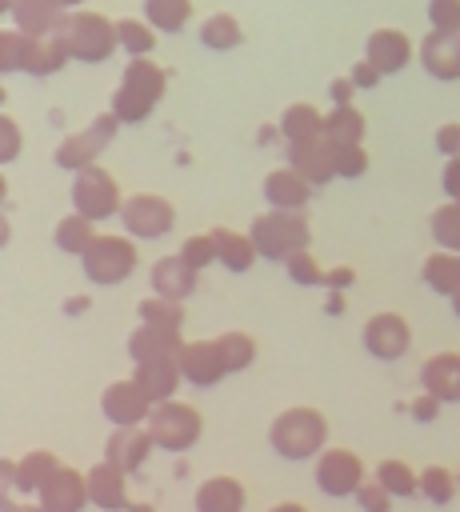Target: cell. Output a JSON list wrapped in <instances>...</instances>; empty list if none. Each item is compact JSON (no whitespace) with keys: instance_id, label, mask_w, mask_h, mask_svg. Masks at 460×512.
<instances>
[{"instance_id":"6","label":"cell","mask_w":460,"mask_h":512,"mask_svg":"<svg viewBox=\"0 0 460 512\" xmlns=\"http://www.w3.org/2000/svg\"><path fill=\"white\" fill-rule=\"evenodd\" d=\"M68 196H72V212L88 216L92 224H100L108 216H120V208H124V196H120L116 176L108 168H100V164L80 168L72 176V192Z\"/></svg>"},{"instance_id":"18","label":"cell","mask_w":460,"mask_h":512,"mask_svg":"<svg viewBox=\"0 0 460 512\" xmlns=\"http://www.w3.org/2000/svg\"><path fill=\"white\" fill-rule=\"evenodd\" d=\"M196 284H200V272L188 268V264L180 260V252L160 256V260L148 268V288H152L156 296H164V300H180V304H184V300L196 292Z\"/></svg>"},{"instance_id":"47","label":"cell","mask_w":460,"mask_h":512,"mask_svg":"<svg viewBox=\"0 0 460 512\" xmlns=\"http://www.w3.org/2000/svg\"><path fill=\"white\" fill-rule=\"evenodd\" d=\"M20 156V128L12 116H0V164H12Z\"/></svg>"},{"instance_id":"14","label":"cell","mask_w":460,"mask_h":512,"mask_svg":"<svg viewBox=\"0 0 460 512\" xmlns=\"http://www.w3.org/2000/svg\"><path fill=\"white\" fill-rule=\"evenodd\" d=\"M36 500L48 508V512H84L92 500H88V472H76L68 464H60L52 472V480L36 492Z\"/></svg>"},{"instance_id":"20","label":"cell","mask_w":460,"mask_h":512,"mask_svg":"<svg viewBox=\"0 0 460 512\" xmlns=\"http://www.w3.org/2000/svg\"><path fill=\"white\" fill-rule=\"evenodd\" d=\"M260 192H264L268 208H280V212H304L308 200H312V184H308L296 168H288V164H284V168H272V172L264 176Z\"/></svg>"},{"instance_id":"17","label":"cell","mask_w":460,"mask_h":512,"mask_svg":"<svg viewBox=\"0 0 460 512\" xmlns=\"http://www.w3.org/2000/svg\"><path fill=\"white\" fill-rule=\"evenodd\" d=\"M8 16H12V24H16L24 36L44 40V36L64 32L72 12H64L56 0H12V12H8Z\"/></svg>"},{"instance_id":"23","label":"cell","mask_w":460,"mask_h":512,"mask_svg":"<svg viewBox=\"0 0 460 512\" xmlns=\"http://www.w3.org/2000/svg\"><path fill=\"white\" fill-rule=\"evenodd\" d=\"M88 500L100 508V512H124L132 500H128V472H120L116 464L100 460L88 468Z\"/></svg>"},{"instance_id":"46","label":"cell","mask_w":460,"mask_h":512,"mask_svg":"<svg viewBox=\"0 0 460 512\" xmlns=\"http://www.w3.org/2000/svg\"><path fill=\"white\" fill-rule=\"evenodd\" d=\"M356 504L360 512H392V496L380 480H364V488L356 492Z\"/></svg>"},{"instance_id":"42","label":"cell","mask_w":460,"mask_h":512,"mask_svg":"<svg viewBox=\"0 0 460 512\" xmlns=\"http://www.w3.org/2000/svg\"><path fill=\"white\" fill-rule=\"evenodd\" d=\"M180 260L188 264V268H196V272H204L208 264H216V240H212V232H200V236H188L180 248Z\"/></svg>"},{"instance_id":"16","label":"cell","mask_w":460,"mask_h":512,"mask_svg":"<svg viewBox=\"0 0 460 512\" xmlns=\"http://www.w3.org/2000/svg\"><path fill=\"white\" fill-rule=\"evenodd\" d=\"M152 448H156V440H152V432L144 424L140 428H112L108 440H104V460L132 476L136 468H144V460L152 456Z\"/></svg>"},{"instance_id":"43","label":"cell","mask_w":460,"mask_h":512,"mask_svg":"<svg viewBox=\"0 0 460 512\" xmlns=\"http://www.w3.org/2000/svg\"><path fill=\"white\" fill-rule=\"evenodd\" d=\"M284 272H288V280H292L296 288H316V284H324V268L316 264L312 252H296V256H288V260H284Z\"/></svg>"},{"instance_id":"45","label":"cell","mask_w":460,"mask_h":512,"mask_svg":"<svg viewBox=\"0 0 460 512\" xmlns=\"http://www.w3.org/2000/svg\"><path fill=\"white\" fill-rule=\"evenodd\" d=\"M428 20L436 32H460V0H428Z\"/></svg>"},{"instance_id":"21","label":"cell","mask_w":460,"mask_h":512,"mask_svg":"<svg viewBox=\"0 0 460 512\" xmlns=\"http://www.w3.org/2000/svg\"><path fill=\"white\" fill-rule=\"evenodd\" d=\"M420 392L440 404H460V352H436L420 364Z\"/></svg>"},{"instance_id":"52","label":"cell","mask_w":460,"mask_h":512,"mask_svg":"<svg viewBox=\"0 0 460 512\" xmlns=\"http://www.w3.org/2000/svg\"><path fill=\"white\" fill-rule=\"evenodd\" d=\"M352 92H356L352 76H336V80L328 84V96H332V104H352Z\"/></svg>"},{"instance_id":"24","label":"cell","mask_w":460,"mask_h":512,"mask_svg":"<svg viewBox=\"0 0 460 512\" xmlns=\"http://www.w3.org/2000/svg\"><path fill=\"white\" fill-rule=\"evenodd\" d=\"M364 60H372L384 76L408 68L412 60V40L400 32V28H376L368 40H364Z\"/></svg>"},{"instance_id":"11","label":"cell","mask_w":460,"mask_h":512,"mask_svg":"<svg viewBox=\"0 0 460 512\" xmlns=\"http://www.w3.org/2000/svg\"><path fill=\"white\" fill-rule=\"evenodd\" d=\"M360 344H364V352H368L372 360L396 364V360H404L408 348H412V328H408V320H404L400 312H376V316L364 320Z\"/></svg>"},{"instance_id":"40","label":"cell","mask_w":460,"mask_h":512,"mask_svg":"<svg viewBox=\"0 0 460 512\" xmlns=\"http://www.w3.org/2000/svg\"><path fill=\"white\" fill-rule=\"evenodd\" d=\"M116 36H120V48H124L132 60H136V56H148L152 44H156V28H152L148 20H132V16L116 20Z\"/></svg>"},{"instance_id":"5","label":"cell","mask_w":460,"mask_h":512,"mask_svg":"<svg viewBox=\"0 0 460 512\" xmlns=\"http://www.w3.org/2000/svg\"><path fill=\"white\" fill-rule=\"evenodd\" d=\"M144 428L152 432L160 452H188L204 436V416L184 400H164V404H152Z\"/></svg>"},{"instance_id":"4","label":"cell","mask_w":460,"mask_h":512,"mask_svg":"<svg viewBox=\"0 0 460 512\" xmlns=\"http://www.w3.org/2000/svg\"><path fill=\"white\" fill-rule=\"evenodd\" d=\"M140 264L136 240L132 236H116V232H100L92 240V248L80 256V272L92 288H116L124 284Z\"/></svg>"},{"instance_id":"39","label":"cell","mask_w":460,"mask_h":512,"mask_svg":"<svg viewBox=\"0 0 460 512\" xmlns=\"http://www.w3.org/2000/svg\"><path fill=\"white\" fill-rule=\"evenodd\" d=\"M456 492H460V480H456L448 468H440V464L420 468V496H424L428 504H452Z\"/></svg>"},{"instance_id":"10","label":"cell","mask_w":460,"mask_h":512,"mask_svg":"<svg viewBox=\"0 0 460 512\" xmlns=\"http://www.w3.org/2000/svg\"><path fill=\"white\" fill-rule=\"evenodd\" d=\"M312 480L324 496L332 500H344V496H356L364 488V460L352 452V448H324L316 460H312Z\"/></svg>"},{"instance_id":"26","label":"cell","mask_w":460,"mask_h":512,"mask_svg":"<svg viewBox=\"0 0 460 512\" xmlns=\"http://www.w3.org/2000/svg\"><path fill=\"white\" fill-rule=\"evenodd\" d=\"M60 468V460L48 452V448H32V452H24L20 460H16V472H12V492H20V496H36L48 480H52V472Z\"/></svg>"},{"instance_id":"27","label":"cell","mask_w":460,"mask_h":512,"mask_svg":"<svg viewBox=\"0 0 460 512\" xmlns=\"http://www.w3.org/2000/svg\"><path fill=\"white\" fill-rule=\"evenodd\" d=\"M132 380L144 388V396L152 404H164V400H176V388L184 384L180 376V364L176 360H156V364H136Z\"/></svg>"},{"instance_id":"36","label":"cell","mask_w":460,"mask_h":512,"mask_svg":"<svg viewBox=\"0 0 460 512\" xmlns=\"http://www.w3.org/2000/svg\"><path fill=\"white\" fill-rule=\"evenodd\" d=\"M136 316H140V324H152V328H164V332H180L184 328V304L180 300H164L156 292L136 304Z\"/></svg>"},{"instance_id":"53","label":"cell","mask_w":460,"mask_h":512,"mask_svg":"<svg viewBox=\"0 0 460 512\" xmlns=\"http://www.w3.org/2000/svg\"><path fill=\"white\" fill-rule=\"evenodd\" d=\"M356 284V268H332V272H324V288H352Z\"/></svg>"},{"instance_id":"15","label":"cell","mask_w":460,"mask_h":512,"mask_svg":"<svg viewBox=\"0 0 460 512\" xmlns=\"http://www.w3.org/2000/svg\"><path fill=\"white\" fill-rule=\"evenodd\" d=\"M176 364H180V376L192 388H212V384H220L228 376L216 340H184V352H180Z\"/></svg>"},{"instance_id":"22","label":"cell","mask_w":460,"mask_h":512,"mask_svg":"<svg viewBox=\"0 0 460 512\" xmlns=\"http://www.w3.org/2000/svg\"><path fill=\"white\" fill-rule=\"evenodd\" d=\"M180 352H184L180 332H164V328H152V324H136L128 332V356H132V364L180 360Z\"/></svg>"},{"instance_id":"35","label":"cell","mask_w":460,"mask_h":512,"mask_svg":"<svg viewBox=\"0 0 460 512\" xmlns=\"http://www.w3.org/2000/svg\"><path fill=\"white\" fill-rule=\"evenodd\" d=\"M376 480L388 488L392 500H408V496H420V472H412V464L388 456L376 464Z\"/></svg>"},{"instance_id":"8","label":"cell","mask_w":460,"mask_h":512,"mask_svg":"<svg viewBox=\"0 0 460 512\" xmlns=\"http://www.w3.org/2000/svg\"><path fill=\"white\" fill-rule=\"evenodd\" d=\"M120 224L132 240H160L176 228V208L168 196L156 192H132L120 208Z\"/></svg>"},{"instance_id":"41","label":"cell","mask_w":460,"mask_h":512,"mask_svg":"<svg viewBox=\"0 0 460 512\" xmlns=\"http://www.w3.org/2000/svg\"><path fill=\"white\" fill-rule=\"evenodd\" d=\"M28 56H32V36H24L20 28L0 32V72H28Z\"/></svg>"},{"instance_id":"2","label":"cell","mask_w":460,"mask_h":512,"mask_svg":"<svg viewBox=\"0 0 460 512\" xmlns=\"http://www.w3.org/2000/svg\"><path fill=\"white\" fill-rule=\"evenodd\" d=\"M164 88H168V80H164L160 64H152L148 56H136V60H128V68H124V76H120V84H116V92H112V108H108V112H112L120 124H140V120H148L152 108L164 100Z\"/></svg>"},{"instance_id":"34","label":"cell","mask_w":460,"mask_h":512,"mask_svg":"<svg viewBox=\"0 0 460 512\" xmlns=\"http://www.w3.org/2000/svg\"><path fill=\"white\" fill-rule=\"evenodd\" d=\"M240 40H244V28H240V20L232 12H212L200 24V44L212 48V52H232Z\"/></svg>"},{"instance_id":"13","label":"cell","mask_w":460,"mask_h":512,"mask_svg":"<svg viewBox=\"0 0 460 512\" xmlns=\"http://www.w3.org/2000/svg\"><path fill=\"white\" fill-rule=\"evenodd\" d=\"M288 168H296L312 188H324L328 180H336V144L328 136L288 144Z\"/></svg>"},{"instance_id":"31","label":"cell","mask_w":460,"mask_h":512,"mask_svg":"<svg viewBox=\"0 0 460 512\" xmlns=\"http://www.w3.org/2000/svg\"><path fill=\"white\" fill-rule=\"evenodd\" d=\"M420 280L436 292V296H452L460 288V252H444L436 248L432 256H424L420 264Z\"/></svg>"},{"instance_id":"44","label":"cell","mask_w":460,"mask_h":512,"mask_svg":"<svg viewBox=\"0 0 460 512\" xmlns=\"http://www.w3.org/2000/svg\"><path fill=\"white\" fill-rule=\"evenodd\" d=\"M364 172H368L364 144H336V176L340 180H360Z\"/></svg>"},{"instance_id":"32","label":"cell","mask_w":460,"mask_h":512,"mask_svg":"<svg viewBox=\"0 0 460 512\" xmlns=\"http://www.w3.org/2000/svg\"><path fill=\"white\" fill-rule=\"evenodd\" d=\"M364 112L356 104H332V112H324V136L332 144H364Z\"/></svg>"},{"instance_id":"29","label":"cell","mask_w":460,"mask_h":512,"mask_svg":"<svg viewBox=\"0 0 460 512\" xmlns=\"http://www.w3.org/2000/svg\"><path fill=\"white\" fill-rule=\"evenodd\" d=\"M280 136H284L288 144L324 136V116H320V108H316V104H304V100L288 104V108L280 112Z\"/></svg>"},{"instance_id":"19","label":"cell","mask_w":460,"mask_h":512,"mask_svg":"<svg viewBox=\"0 0 460 512\" xmlns=\"http://www.w3.org/2000/svg\"><path fill=\"white\" fill-rule=\"evenodd\" d=\"M420 64L432 80H460V32H428L420 40Z\"/></svg>"},{"instance_id":"50","label":"cell","mask_w":460,"mask_h":512,"mask_svg":"<svg viewBox=\"0 0 460 512\" xmlns=\"http://www.w3.org/2000/svg\"><path fill=\"white\" fill-rule=\"evenodd\" d=\"M348 76H352V84H356V88H376V84L384 80V72H380L372 60H356Z\"/></svg>"},{"instance_id":"38","label":"cell","mask_w":460,"mask_h":512,"mask_svg":"<svg viewBox=\"0 0 460 512\" xmlns=\"http://www.w3.org/2000/svg\"><path fill=\"white\" fill-rule=\"evenodd\" d=\"M428 232H432L436 248L460 252V200H444V204L428 216Z\"/></svg>"},{"instance_id":"55","label":"cell","mask_w":460,"mask_h":512,"mask_svg":"<svg viewBox=\"0 0 460 512\" xmlns=\"http://www.w3.org/2000/svg\"><path fill=\"white\" fill-rule=\"evenodd\" d=\"M268 512H308V508H304L300 500H280V504H272Z\"/></svg>"},{"instance_id":"51","label":"cell","mask_w":460,"mask_h":512,"mask_svg":"<svg viewBox=\"0 0 460 512\" xmlns=\"http://www.w3.org/2000/svg\"><path fill=\"white\" fill-rule=\"evenodd\" d=\"M440 188L448 192V200H460V156L444 160V172H440Z\"/></svg>"},{"instance_id":"33","label":"cell","mask_w":460,"mask_h":512,"mask_svg":"<svg viewBox=\"0 0 460 512\" xmlns=\"http://www.w3.org/2000/svg\"><path fill=\"white\" fill-rule=\"evenodd\" d=\"M216 348H220V360H224V372L228 376H236V372H244V368L256 364V340L248 332H240V328L220 332L216 336Z\"/></svg>"},{"instance_id":"48","label":"cell","mask_w":460,"mask_h":512,"mask_svg":"<svg viewBox=\"0 0 460 512\" xmlns=\"http://www.w3.org/2000/svg\"><path fill=\"white\" fill-rule=\"evenodd\" d=\"M440 400L436 396H428V392H416L412 396V404H408V412H412V420H420V424H432L436 416H440Z\"/></svg>"},{"instance_id":"1","label":"cell","mask_w":460,"mask_h":512,"mask_svg":"<svg viewBox=\"0 0 460 512\" xmlns=\"http://www.w3.org/2000/svg\"><path fill=\"white\" fill-rule=\"evenodd\" d=\"M268 444L280 460L304 464L328 448V416L312 404H292L268 424Z\"/></svg>"},{"instance_id":"9","label":"cell","mask_w":460,"mask_h":512,"mask_svg":"<svg viewBox=\"0 0 460 512\" xmlns=\"http://www.w3.org/2000/svg\"><path fill=\"white\" fill-rule=\"evenodd\" d=\"M116 128H120V120L112 116V112H104V116H96L88 128H80V132H72V136H64L60 144H56V152H52V160H56V168H68V172H80V168H88V164H96L100 160V152L112 144V136H116Z\"/></svg>"},{"instance_id":"30","label":"cell","mask_w":460,"mask_h":512,"mask_svg":"<svg viewBox=\"0 0 460 512\" xmlns=\"http://www.w3.org/2000/svg\"><path fill=\"white\" fill-rule=\"evenodd\" d=\"M100 232H96V224L88 220V216H80V212H68V216H60L56 220V228H52V244L64 252V256H84L88 248H92V240H96Z\"/></svg>"},{"instance_id":"49","label":"cell","mask_w":460,"mask_h":512,"mask_svg":"<svg viewBox=\"0 0 460 512\" xmlns=\"http://www.w3.org/2000/svg\"><path fill=\"white\" fill-rule=\"evenodd\" d=\"M436 152L440 156H460V124H440L436 128Z\"/></svg>"},{"instance_id":"54","label":"cell","mask_w":460,"mask_h":512,"mask_svg":"<svg viewBox=\"0 0 460 512\" xmlns=\"http://www.w3.org/2000/svg\"><path fill=\"white\" fill-rule=\"evenodd\" d=\"M0 504H4V512H48L40 500H8V496H4Z\"/></svg>"},{"instance_id":"56","label":"cell","mask_w":460,"mask_h":512,"mask_svg":"<svg viewBox=\"0 0 460 512\" xmlns=\"http://www.w3.org/2000/svg\"><path fill=\"white\" fill-rule=\"evenodd\" d=\"M64 308H68V312H84V308H88V300H80V296H76V300H68Z\"/></svg>"},{"instance_id":"37","label":"cell","mask_w":460,"mask_h":512,"mask_svg":"<svg viewBox=\"0 0 460 512\" xmlns=\"http://www.w3.org/2000/svg\"><path fill=\"white\" fill-rule=\"evenodd\" d=\"M192 16V0H144V20L156 28V32H180Z\"/></svg>"},{"instance_id":"7","label":"cell","mask_w":460,"mask_h":512,"mask_svg":"<svg viewBox=\"0 0 460 512\" xmlns=\"http://www.w3.org/2000/svg\"><path fill=\"white\" fill-rule=\"evenodd\" d=\"M64 40H68L72 60H80V64H104L120 48L116 20H108L100 12H72L68 28H64Z\"/></svg>"},{"instance_id":"12","label":"cell","mask_w":460,"mask_h":512,"mask_svg":"<svg viewBox=\"0 0 460 512\" xmlns=\"http://www.w3.org/2000/svg\"><path fill=\"white\" fill-rule=\"evenodd\" d=\"M100 412L108 416L112 428H140V424H148L152 400H148L144 388L128 376V380H112V384L100 392Z\"/></svg>"},{"instance_id":"28","label":"cell","mask_w":460,"mask_h":512,"mask_svg":"<svg viewBox=\"0 0 460 512\" xmlns=\"http://www.w3.org/2000/svg\"><path fill=\"white\" fill-rule=\"evenodd\" d=\"M212 240H216V264H224L228 272H248L256 264V256H260L248 232H236V228L216 224L212 228Z\"/></svg>"},{"instance_id":"3","label":"cell","mask_w":460,"mask_h":512,"mask_svg":"<svg viewBox=\"0 0 460 512\" xmlns=\"http://www.w3.org/2000/svg\"><path fill=\"white\" fill-rule=\"evenodd\" d=\"M260 260H272V264H284L288 256L296 252H308L312 244V228L304 220V212H280V208H268L252 220L248 228Z\"/></svg>"},{"instance_id":"25","label":"cell","mask_w":460,"mask_h":512,"mask_svg":"<svg viewBox=\"0 0 460 512\" xmlns=\"http://www.w3.org/2000/svg\"><path fill=\"white\" fill-rule=\"evenodd\" d=\"M244 500H248V492L236 476H208V480H200L192 508L196 512H244Z\"/></svg>"},{"instance_id":"58","label":"cell","mask_w":460,"mask_h":512,"mask_svg":"<svg viewBox=\"0 0 460 512\" xmlns=\"http://www.w3.org/2000/svg\"><path fill=\"white\" fill-rule=\"evenodd\" d=\"M56 4H60V8L68 12V8H76V4H84V0H56Z\"/></svg>"},{"instance_id":"57","label":"cell","mask_w":460,"mask_h":512,"mask_svg":"<svg viewBox=\"0 0 460 512\" xmlns=\"http://www.w3.org/2000/svg\"><path fill=\"white\" fill-rule=\"evenodd\" d=\"M448 300H452V312H456V320H460V288H456V292H452Z\"/></svg>"},{"instance_id":"59","label":"cell","mask_w":460,"mask_h":512,"mask_svg":"<svg viewBox=\"0 0 460 512\" xmlns=\"http://www.w3.org/2000/svg\"><path fill=\"white\" fill-rule=\"evenodd\" d=\"M456 480H460V476H456Z\"/></svg>"}]
</instances>
